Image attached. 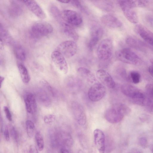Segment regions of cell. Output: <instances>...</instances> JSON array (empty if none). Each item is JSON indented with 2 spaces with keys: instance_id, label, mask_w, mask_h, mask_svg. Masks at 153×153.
<instances>
[{
  "instance_id": "obj_1",
  "label": "cell",
  "mask_w": 153,
  "mask_h": 153,
  "mask_svg": "<svg viewBox=\"0 0 153 153\" xmlns=\"http://www.w3.org/2000/svg\"><path fill=\"white\" fill-rule=\"evenodd\" d=\"M121 90L123 94L132 100L135 104L146 106L147 97L146 94L135 86L128 84L122 85Z\"/></svg>"
},
{
  "instance_id": "obj_2",
  "label": "cell",
  "mask_w": 153,
  "mask_h": 153,
  "mask_svg": "<svg viewBox=\"0 0 153 153\" xmlns=\"http://www.w3.org/2000/svg\"><path fill=\"white\" fill-rule=\"evenodd\" d=\"M118 3L126 18L132 23H137L138 18L135 10L137 6L136 1L120 0Z\"/></svg>"
},
{
  "instance_id": "obj_3",
  "label": "cell",
  "mask_w": 153,
  "mask_h": 153,
  "mask_svg": "<svg viewBox=\"0 0 153 153\" xmlns=\"http://www.w3.org/2000/svg\"><path fill=\"white\" fill-rule=\"evenodd\" d=\"M116 57L119 60L125 63L138 65L142 62L141 58L129 48H125L115 52Z\"/></svg>"
},
{
  "instance_id": "obj_4",
  "label": "cell",
  "mask_w": 153,
  "mask_h": 153,
  "mask_svg": "<svg viewBox=\"0 0 153 153\" xmlns=\"http://www.w3.org/2000/svg\"><path fill=\"white\" fill-rule=\"evenodd\" d=\"M113 44L112 41L105 39L100 42L97 49V53L99 59L103 61L110 59L112 55Z\"/></svg>"
},
{
  "instance_id": "obj_5",
  "label": "cell",
  "mask_w": 153,
  "mask_h": 153,
  "mask_svg": "<svg viewBox=\"0 0 153 153\" xmlns=\"http://www.w3.org/2000/svg\"><path fill=\"white\" fill-rule=\"evenodd\" d=\"M53 28L50 23L46 22H39L33 25L31 29L32 35L40 38L47 36L52 33Z\"/></svg>"
},
{
  "instance_id": "obj_6",
  "label": "cell",
  "mask_w": 153,
  "mask_h": 153,
  "mask_svg": "<svg viewBox=\"0 0 153 153\" xmlns=\"http://www.w3.org/2000/svg\"><path fill=\"white\" fill-rule=\"evenodd\" d=\"M106 93L105 86L101 83H94L89 88L88 95L89 99L92 101L97 102L102 99Z\"/></svg>"
},
{
  "instance_id": "obj_7",
  "label": "cell",
  "mask_w": 153,
  "mask_h": 153,
  "mask_svg": "<svg viewBox=\"0 0 153 153\" xmlns=\"http://www.w3.org/2000/svg\"><path fill=\"white\" fill-rule=\"evenodd\" d=\"M77 50V45L74 41L66 40L59 44L57 47L56 50L65 57L69 58L76 54Z\"/></svg>"
},
{
  "instance_id": "obj_8",
  "label": "cell",
  "mask_w": 153,
  "mask_h": 153,
  "mask_svg": "<svg viewBox=\"0 0 153 153\" xmlns=\"http://www.w3.org/2000/svg\"><path fill=\"white\" fill-rule=\"evenodd\" d=\"M61 18L65 22L71 26H78L82 22V17L79 14L71 10H63L61 13Z\"/></svg>"
},
{
  "instance_id": "obj_9",
  "label": "cell",
  "mask_w": 153,
  "mask_h": 153,
  "mask_svg": "<svg viewBox=\"0 0 153 153\" xmlns=\"http://www.w3.org/2000/svg\"><path fill=\"white\" fill-rule=\"evenodd\" d=\"M71 109L74 119L81 126H84L87 122L85 111L83 106L79 102H73L71 105Z\"/></svg>"
},
{
  "instance_id": "obj_10",
  "label": "cell",
  "mask_w": 153,
  "mask_h": 153,
  "mask_svg": "<svg viewBox=\"0 0 153 153\" xmlns=\"http://www.w3.org/2000/svg\"><path fill=\"white\" fill-rule=\"evenodd\" d=\"M51 56L52 60L56 66L64 74H67L68 67L65 57L57 50L52 52Z\"/></svg>"
},
{
  "instance_id": "obj_11",
  "label": "cell",
  "mask_w": 153,
  "mask_h": 153,
  "mask_svg": "<svg viewBox=\"0 0 153 153\" xmlns=\"http://www.w3.org/2000/svg\"><path fill=\"white\" fill-rule=\"evenodd\" d=\"M90 33V37L88 46L90 49H92L102 37L103 30L100 26L95 24L91 27Z\"/></svg>"
},
{
  "instance_id": "obj_12",
  "label": "cell",
  "mask_w": 153,
  "mask_h": 153,
  "mask_svg": "<svg viewBox=\"0 0 153 153\" xmlns=\"http://www.w3.org/2000/svg\"><path fill=\"white\" fill-rule=\"evenodd\" d=\"M125 116L118 109L113 106L105 111L104 117L108 122L116 124L121 121Z\"/></svg>"
},
{
  "instance_id": "obj_13",
  "label": "cell",
  "mask_w": 153,
  "mask_h": 153,
  "mask_svg": "<svg viewBox=\"0 0 153 153\" xmlns=\"http://www.w3.org/2000/svg\"><path fill=\"white\" fill-rule=\"evenodd\" d=\"M96 77L101 83L107 87L113 88L115 86V83L110 74L105 70L100 69L97 71Z\"/></svg>"
},
{
  "instance_id": "obj_14",
  "label": "cell",
  "mask_w": 153,
  "mask_h": 153,
  "mask_svg": "<svg viewBox=\"0 0 153 153\" xmlns=\"http://www.w3.org/2000/svg\"><path fill=\"white\" fill-rule=\"evenodd\" d=\"M22 1L27 8L38 17L44 19L46 15L39 4L34 0H23Z\"/></svg>"
},
{
  "instance_id": "obj_15",
  "label": "cell",
  "mask_w": 153,
  "mask_h": 153,
  "mask_svg": "<svg viewBox=\"0 0 153 153\" xmlns=\"http://www.w3.org/2000/svg\"><path fill=\"white\" fill-rule=\"evenodd\" d=\"M135 32L144 40L153 46V33L145 27L140 25H136L134 28Z\"/></svg>"
},
{
  "instance_id": "obj_16",
  "label": "cell",
  "mask_w": 153,
  "mask_h": 153,
  "mask_svg": "<svg viewBox=\"0 0 153 153\" xmlns=\"http://www.w3.org/2000/svg\"><path fill=\"white\" fill-rule=\"evenodd\" d=\"M95 145L99 153H104L105 151V136L103 132L98 128L93 132Z\"/></svg>"
},
{
  "instance_id": "obj_17",
  "label": "cell",
  "mask_w": 153,
  "mask_h": 153,
  "mask_svg": "<svg viewBox=\"0 0 153 153\" xmlns=\"http://www.w3.org/2000/svg\"><path fill=\"white\" fill-rule=\"evenodd\" d=\"M101 21L104 25L111 28L119 27L122 24L117 18L110 14L103 15L101 18Z\"/></svg>"
},
{
  "instance_id": "obj_18",
  "label": "cell",
  "mask_w": 153,
  "mask_h": 153,
  "mask_svg": "<svg viewBox=\"0 0 153 153\" xmlns=\"http://www.w3.org/2000/svg\"><path fill=\"white\" fill-rule=\"evenodd\" d=\"M24 101L26 110L31 114L35 113L37 110V105L36 97L31 93H27L24 97Z\"/></svg>"
},
{
  "instance_id": "obj_19",
  "label": "cell",
  "mask_w": 153,
  "mask_h": 153,
  "mask_svg": "<svg viewBox=\"0 0 153 153\" xmlns=\"http://www.w3.org/2000/svg\"><path fill=\"white\" fill-rule=\"evenodd\" d=\"M37 100L43 106L48 107L51 106L52 101L51 99L46 91L40 89L38 90L37 93Z\"/></svg>"
},
{
  "instance_id": "obj_20",
  "label": "cell",
  "mask_w": 153,
  "mask_h": 153,
  "mask_svg": "<svg viewBox=\"0 0 153 153\" xmlns=\"http://www.w3.org/2000/svg\"><path fill=\"white\" fill-rule=\"evenodd\" d=\"M77 72L81 77L90 83L94 84L96 81V79L94 74L87 68L80 67L77 69Z\"/></svg>"
},
{
  "instance_id": "obj_21",
  "label": "cell",
  "mask_w": 153,
  "mask_h": 153,
  "mask_svg": "<svg viewBox=\"0 0 153 153\" xmlns=\"http://www.w3.org/2000/svg\"><path fill=\"white\" fill-rule=\"evenodd\" d=\"M126 43L130 47L137 50L144 51L146 46L145 44L136 38L128 36L126 39Z\"/></svg>"
},
{
  "instance_id": "obj_22",
  "label": "cell",
  "mask_w": 153,
  "mask_h": 153,
  "mask_svg": "<svg viewBox=\"0 0 153 153\" xmlns=\"http://www.w3.org/2000/svg\"><path fill=\"white\" fill-rule=\"evenodd\" d=\"M0 39L7 45H11L13 41L6 28L1 23L0 26Z\"/></svg>"
},
{
  "instance_id": "obj_23",
  "label": "cell",
  "mask_w": 153,
  "mask_h": 153,
  "mask_svg": "<svg viewBox=\"0 0 153 153\" xmlns=\"http://www.w3.org/2000/svg\"><path fill=\"white\" fill-rule=\"evenodd\" d=\"M62 24L64 32L67 36L75 40L78 39V35L72 26L65 22L62 23Z\"/></svg>"
},
{
  "instance_id": "obj_24",
  "label": "cell",
  "mask_w": 153,
  "mask_h": 153,
  "mask_svg": "<svg viewBox=\"0 0 153 153\" xmlns=\"http://www.w3.org/2000/svg\"><path fill=\"white\" fill-rule=\"evenodd\" d=\"M92 1L97 7L106 11H110L114 8L113 3L109 1L96 0L93 1Z\"/></svg>"
},
{
  "instance_id": "obj_25",
  "label": "cell",
  "mask_w": 153,
  "mask_h": 153,
  "mask_svg": "<svg viewBox=\"0 0 153 153\" xmlns=\"http://www.w3.org/2000/svg\"><path fill=\"white\" fill-rule=\"evenodd\" d=\"M13 51L16 58L19 60L24 61L26 60V53L23 47L19 44L14 46Z\"/></svg>"
},
{
  "instance_id": "obj_26",
  "label": "cell",
  "mask_w": 153,
  "mask_h": 153,
  "mask_svg": "<svg viewBox=\"0 0 153 153\" xmlns=\"http://www.w3.org/2000/svg\"><path fill=\"white\" fill-rule=\"evenodd\" d=\"M18 68L23 82L25 83H29L30 80V77L25 66L22 63H20L18 65Z\"/></svg>"
},
{
  "instance_id": "obj_27",
  "label": "cell",
  "mask_w": 153,
  "mask_h": 153,
  "mask_svg": "<svg viewBox=\"0 0 153 153\" xmlns=\"http://www.w3.org/2000/svg\"><path fill=\"white\" fill-rule=\"evenodd\" d=\"M17 1H12L10 11L13 16H17L21 14L22 9L21 4Z\"/></svg>"
},
{
  "instance_id": "obj_28",
  "label": "cell",
  "mask_w": 153,
  "mask_h": 153,
  "mask_svg": "<svg viewBox=\"0 0 153 153\" xmlns=\"http://www.w3.org/2000/svg\"><path fill=\"white\" fill-rule=\"evenodd\" d=\"M113 106L119 110L124 116L129 115L131 112V108L125 104L118 103L115 104Z\"/></svg>"
},
{
  "instance_id": "obj_29",
  "label": "cell",
  "mask_w": 153,
  "mask_h": 153,
  "mask_svg": "<svg viewBox=\"0 0 153 153\" xmlns=\"http://www.w3.org/2000/svg\"><path fill=\"white\" fill-rule=\"evenodd\" d=\"M27 133L30 138H31L35 133V127L33 122L30 120H27L25 122Z\"/></svg>"
},
{
  "instance_id": "obj_30",
  "label": "cell",
  "mask_w": 153,
  "mask_h": 153,
  "mask_svg": "<svg viewBox=\"0 0 153 153\" xmlns=\"http://www.w3.org/2000/svg\"><path fill=\"white\" fill-rule=\"evenodd\" d=\"M36 141L39 150L42 151L44 147V141L43 137L41 133L39 131L36 132L35 134Z\"/></svg>"
},
{
  "instance_id": "obj_31",
  "label": "cell",
  "mask_w": 153,
  "mask_h": 153,
  "mask_svg": "<svg viewBox=\"0 0 153 153\" xmlns=\"http://www.w3.org/2000/svg\"><path fill=\"white\" fill-rule=\"evenodd\" d=\"M60 138L63 144L67 146H71L73 143L72 138L71 135L66 133H63L60 135Z\"/></svg>"
},
{
  "instance_id": "obj_32",
  "label": "cell",
  "mask_w": 153,
  "mask_h": 153,
  "mask_svg": "<svg viewBox=\"0 0 153 153\" xmlns=\"http://www.w3.org/2000/svg\"><path fill=\"white\" fill-rule=\"evenodd\" d=\"M128 77L129 80L135 84L139 83L141 79L140 74L135 71H131L128 75Z\"/></svg>"
},
{
  "instance_id": "obj_33",
  "label": "cell",
  "mask_w": 153,
  "mask_h": 153,
  "mask_svg": "<svg viewBox=\"0 0 153 153\" xmlns=\"http://www.w3.org/2000/svg\"><path fill=\"white\" fill-rule=\"evenodd\" d=\"M146 94L150 102L153 103V84H148L145 87Z\"/></svg>"
},
{
  "instance_id": "obj_34",
  "label": "cell",
  "mask_w": 153,
  "mask_h": 153,
  "mask_svg": "<svg viewBox=\"0 0 153 153\" xmlns=\"http://www.w3.org/2000/svg\"><path fill=\"white\" fill-rule=\"evenodd\" d=\"M42 82L47 91L51 95L54 97H56L57 95V92L55 89L46 81H42Z\"/></svg>"
},
{
  "instance_id": "obj_35",
  "label": "cell",
  "mask_w": 153,
  "mask_h": 153,
  "mask_svg": "<svg viewBox=\"0 0 153 153\" xmlns=\"http://www.w3.org/2000/svg\"><path fill=\"white\" fill-rule=\"evenodd\" d=\"M50 11L53 16L55 18L59 19L61 17V13L56 6L52 5L50 7Z\"/></svg>"
},
{
  "instance_id": "obj_36",
  "label": "cell",
  "mask_w": 153,
  "mask_h": 153,
  "mask_svg": "<svg viewBox=\"0 0 153 153\" xmlns=\"http://www.w3.org/2000/svg\"><path fill=\"white\" fill-rule=\"evenodd\" d=\"M55 119V116L53 114H49L46 115L44 118V122L49 124L53 123Z\"/></svg>"
},
{
  "instance_id": "obj_37",
  "label": "cell",
  "mask_w": 153,
  "mask_h": 153,
  "mask_svg": "<svg viewBox=\"0 0 153 153\" xmlns=\"http://www.w3.org/2000/svg\"><path fill=\"white\" fill-rule=\"evenodd\" d=\"M10 132L11 135L13 138L16 141L18 140V134L15 128L12 126H11L10 128Z\"/></svg>"
},
{
  "instance_id": "obj_38",
  "label": "cell",
  "mask_w": 153,
  "mask_h": 153,
  "mask_svg": "<svg viewBox=\"0 0 153 153\" xmlns=\"http://www.w3.org/2000/svg\"><path fill=\"white\" fill-rule=\"evenodd\" d=\"M4 110L7 118L9 121H11L12 120V117L8 108L5 106L4 107Z\"/></svg>"
},
{
  "instance_id": "obj_39",
  "label": "cell",
  "mask_w": 153,
  "mask_h": 153,
  "mask_svg": "<svg viewBox=\"0 0 153 153\" xmlns=\"http://www.w3.org/2000/svg\"><path fill=\"white\" fill-rule=\"evenodd\" d=\"M137 6L140 7H145L147 5L149 1L147 0L136 1Z\"/></svg>"
},
{
  "instance_id": "obj_40",
  "label": "cell",
  "mask_w": 153,
  "mask_h": 153,
  "mask_svg": "<svg viewBox=\"0 0 153 153\" xmlns=\"http://www.w3.org/2000/svg\"><path fill=\"white\" fill-rule=\"evenodd\" d=\"M139 143L140 146L143 148H146L148 144L147 140L145 137H142L140 138Z\"/></svg>"
},
{
  "instance_id": "obj_41",
  "label": "cell",
  "mask_w": 153,
  "mask_h": 153,
  "mask_svg": "<svg viewBox=\"0 0 153 153\" xmlns=\"http://www.w3.org/2000/svg\"><path fill=\"white\" fill-rule=\"evenodd\" d=\"M72 4L75 7H77L80 9H83L80 2L77 0H72L71 1Z\"/></svg>"
},
{
  "instance_id": "obj_42",
  "label": "cell",
  "mask_w": 153,
  "mask_h": 153,
  "mask_svg": "<svg viewBox=\"0 0 153 153\" xmlns=\"http://www.w3.org/2000/svg\"><path fill=\"white\" fill-rule=\"evenodd\" d=\"M4 136L5 140L8 141L10 140V135L8 128L6 126L4 131Z\"/></svg>"
},
{
  "instance_id": "obj_43",
  "label": "cell",
  "mask_w": 153,
  "mask_h": 153,
  "mask_svg": "<svg viewBox=\"0 0 153 153\" xmlns=\"http://www.w3.org/2000/svg\"><path fill=\"white\" fill-rule=\"evenodd\" d=\"M150 62L151 65L149 68L148 71L150 74L153 77V58L150 59Z\"/></svg>"
},
{
  "instance_id": "obj_44",
  "label": "cell",
  "mask_w": 153,
  "mask_h": 153,
  "mask_svg": "<svg viewBox=\"0 0 153 153\" xmlns=\"http://www.w3.org/2000/svg\"><path fill=\"white\" fill-rule=\"evenodd\" d=\"M146 106L148 107L149 111L153 114V103L148 100Z\"/></svg>"
},
{
  "instance_id": "obj_45",
  "label": "cell",
  "mask_w": 153,
  "mask_h": 153,
  "mask_svg": "<svg viewBox=\"0 0 153 153\" xmlns=\"http://www.w3.org/2000/svg\"><path fill=\"white\" fill-rule=\"evenodd\" d=\"M29 152L30 153H39L36 147L33 145H31L30 146Z\"/></svg>"
},
{
  "instance_id": "obj_46",
  "label": "cell",
  "mask_w": 153,
  "mask_h": 153,
  "mask_svg": "<svg viewBox=\"0 0 153 153\" xmlns=\"http://www.w3.org/2000/svg\"><path fill=\"white\" fill-rule=\"evenodd\" d=\"M128 153H143L140 150L137 149H133Z\"/></svg>"
},
{
  "instance_id": "obj_47",
  "label": "cell",
  "mask_w": 153,
  "mask_h": 153,
  "mask_svg": "<svg viewBox=\"0 0 153 153\" xmlns=\"http://www.w3.org/2000/svg\"><path fill=\"white\" fill-rule=\"evenodd\" d=\"M148 21L151 26L153 28V17L149 18Z\"/></svg>"
},
{
  "instance_id": "obj_48",
  "label": "cell",
  "mask_w": 153,
  "mask_h": 153,
  "mask_svg": "<svg viewBox=\"0 0 153 153\" xmlns=\"http://www.w3.org/2000/svg\"><path fill=\"white\" fill-rule=\"evenodd\" d=\"M61 153H70L69 152L67 149L64 148H62L60 150Z\"/></svg>"
},
{
  "instance_id": "obj_49",
  "label": "cell",
  "mask_w": 153,
  "mask_h": 153,
  "mask_svg": "<svg viewBox=\"0 0 153 153\" xmlns=\"http://www.w3.org/2000/svg\"><path fill=\"white\" fill-rule=\"evenodd\" d=\"M58 1L63 3H68L71 1L69 0H58Z\"/></svg>"
},
{
  "instance_id": "obj_50",
  "label": "cell",
  "mask_w": 153,
  "mask_h": 153,
  "mask_svg": "<svg viewBox=\"0 0 153 153\" xmlns=\"http://www.w3.org/2000/svg\"><path fill=\"white\" fill-rule=\"evenodd\" d=\"M4 43L0 39V49H3L4 48Z\"/></svg>"
},
{
  "instance_id": "obj_51",
  "label": "cell",
  "mask_w": 153,
  "mask_h": 153,
  "mask_svg": "<svg viewBox=\"0 0 153 153\" xmlns=\"http://www.w3.org/2000/svg\"><path fill=\"white\" fill-rule=\"evenodd\" d=\"M4 77L1 76H0L1 87L2 83H3V81L4 80Z\"/></svg>"
},
{
  "instance_id": "obj_52",
  "label": "cell",
  "mask_w": 153,
  "mask_h": 153,
  "mask_svg": "<svg viewBox=\"0 0 153 153\" xmlns=\"http://www.w3.org/2000/svg\"><path fill=\"white\" fill-rule=\"evenodd\" d=\"M77 153H85L82 150L79 149Z\"/></svg>"
},
{
  "instance_id": "obj_53",
  "label": "cell",
  "mask_w": 153,
  "mask_h": 153,
  "mask_svg": "<svg viewBox=\"0 0 153 153\" xmlns=\"http://www.w3.org/2000/svg\"><path fill=\"white\" fill-rule=\"evenodd\" d=\"M152 152H153V149H152Z\"/></svg>"
}]
</instances>
